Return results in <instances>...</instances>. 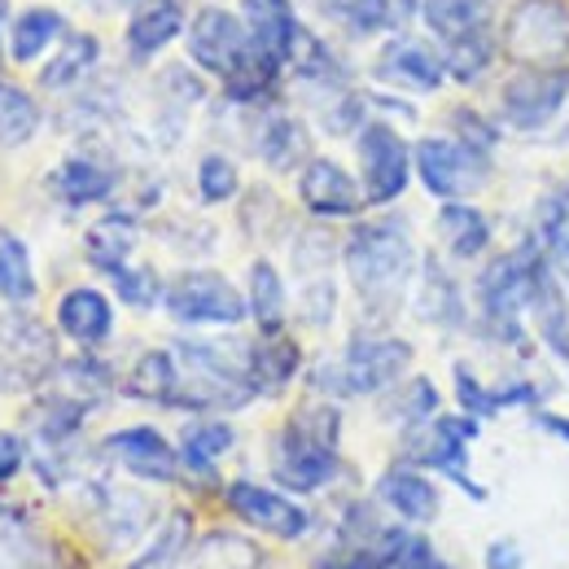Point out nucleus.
<instances>
[{
    "mask_svg": "<svg viewBox=\"0 0 569 569\" xmlns=\"http://www.w3.org/2000/svg\"><path fill=\"white\" fill-rule=\"evenodd\" d=\"M347 277L356 281L359 298L377 311L395 307L403 298V289L412 281L417 268V250H412V232L403 219H372L359 223L347 237Z\"/></svg>",
    "mask_w": 569,
    "mask_h": 569,
    "instance_id": "1",
    "label": "nucleus"
},
{
    "mask_svg": "<svg viewBox=\"0 0 569 569\" xmlns=\"http://www.w3.org/2000/svg\"><path fill=\"white\" fill-rule=\"evenodd\" d=\"M176 359H180L176 408L237 412L259 395L250 381V347L246 342H180Z\"/></svg>",
    "mask_w": 569,
    "mask_h": 569,
    "instance_id": "2",
    "label": "nucleus"
},
{
    "mask_svg": "<svg viewBox=\"0 0 569 569\" xmlns=\"http://www.w3.org/2000/svg\"><path fill=\"white\" fill-rule=\"evenodd\" d=\"M338 438L342 417L333 403H311L293 412V421L277 438V482L289 491H320L338 473Z\"/></svg>",
    "mask_w": 569,
    "mask_h": 569,
    "instance_id": "3",
    "label": "nucleus"
},
{
    "mask_svg": "<svg viewBox=\"0 0 569 569\" xmlns=\"http://www.w3.org/2000/svg\"><path fill=\"white\" fill-rule=\"evenodd\" d=\"M412 363V347L403 338H377V333H359L347 342L342 359L333 363H320L311 372V386L316 390H329L338 399L347 395H381L390 390Z\"/></svg>",
    "mask_w": 569,
    "mask_h": 569,
    "instance_id": "4",
    "label": "nucleus"
},
{
    "mask_svg": "<svg viewBox=\"0 0 569 569\" xmlns=\"http://www.w3.org/2000/svg\"><path fill=\"white\" fill-rule=\"evenodd\" d=\"M539 254V237H530L521 250L499 254L482 268L478 277V311H482V329L503 342L517 347L521 342V316L530 311V268Z\"/></svg>",
    "mask_w": 569,
    "mask_h": 569,
    "instance_id": "5",
    "label": "nucleus"
},
{
    "mask_svg": "<svg viewBox=\"0 0 569 569\" xmlns=\"http://www.w3.org/2000/svg\"><path fill=\"white\" fill-rule=\"evenodd\" d=\"M503 49L521 67H561L569 58V9L561 0H517L503 22Z\"/></svg>",
    "mask_w": 569,
    "mask_h": 569,
    "instance_id": "6",
    "label": "nucleus"
},
{
    "mask_svg": "<svg viewBox=\"0 0 569 569\" xmlns=\"http://www.w3.org/2000/svg\"><path fill=\"white\" fill-rule=\"evenodd\" d=\"M482 433V421L460 412V417H433L426 426H412L408 438V456L417 465H426L433 473L451 478L469 499H487V491L469 478V442Z\"/></svg>",
    "mask_w": 569,
    "mask_h": 569,
    "instance_id": "7",
    "label": "nucleus"
},
{
    "mask_svg": "<svg viewBox=\"0 0 569 569\" xmlns=\"http://www.w3.org/2000/svg\"><path fill=\"white\" fill-rule=\"evenodd\" d=\"M412 162H417L421 184H426L438 202H460L491 171V153L456 141V137H426V141L412 149Z\"/></svg>",
    "mask_w": 569,
    "mask_h": 569,
    "instance_id": "8",
    "label": "nucleus"
},
{
    "mask_svg": "<svg viewBox=\"0 0 569 569\" xmlns=\"http://www.w3.org/2000/svg\"><path fill=\"white\" fill-rule=\"evenodd\" d=\"M569 101V67H521L508 74L499 92L503 123L517 132H539L548 128L561 106Z\"/></svg>",
    "mask_w": 569,
    "mask_h": 569,
    "instance_id": "9",
    "label": "nucleus"
},
{
    "mask_svg": "<svg viewBox=\"0 0 569 569\" xmlns=\"http://www.w3.org/2000/svg\"><path fill=\"white\" fill-rule=\"evenodd\" d=\"M162 307L180 325H241L250 316L246 293L219 272H180L162 289Z\"/></svg>",
    "mask_w": 569,
    "mask_h": 569,
    "instance_id": "10",
    "label": "nucleus"
},
{
    "mask_svg": "<svg viewBox=\"0 0 569 569\" xmlns=\"http://www.w3.org/2000/svg\"><path fill=\"white\" fill-rule=\"evenodd\" d=\"M359 167H363V198L372 207L395 202L412 176V149L390 123H363L359 132Z\"/></svg>",
    "mask_w": 569,
    "mask_h": 569,
    "instance_id": "11",
    "label": "nucleus"
},
{
    "mask_svg": "<svg viewBox=\"0 0 569 569\" xmlns=\"http://www.w3.org/2000/svg\"><path fill=\"white\" fill-rule=\"evenodd\" d=\"M250 53V27L246 18H237L232 9H219V4H207L198 9V18L189 22V58L211 74L237 71V62Z\"/></svg>",
    "mask_w": 569,
    "mask_h": 569,
    "instance_id": "12",
    "label": "nucleus"
},
{
    "mask_svg": "<svg viewBox=\"0 0 569 569\" xmlns=\"http://www.w3.org/2000/svg\"><path fill=\"white\" fill-rule=\"evenodd\" d=\"M58 363L53 351V338L40 320H27V316H13L4 320L0 329V368H4V386L9 390H31L40 386Z\"/></svg>",
    "mask_w": 569,
    "mask_h": 569,
    "instance_id": "13",
    "label": "nucleus"
},
{
    "mask_svg": "<svg viewBox=\"0 0 569 569\" xmlns=\"http://www.w3.org/2000/svg\"><path fill=\"white\" fill-rule=\"evenodd\" d=\"M106 456L119 460L132 478H144V482H176L180 478V451L149 426L110 433L106 438Z\"/></svg>",
    "mask_w": 569,
    "mask_h": 569,
    "instance_id": "14",
    "label": "nucleus"
},
{
    "mask_svg": "<svg viewBox=\"0 0 569 569\" xmlns=\"http://www.w3.org/2000/svg\"><path fill=\"white\" fill-rule=\"evenodd\" d=\"M228 508L241 517V521H250V526H259V530H268V535H277V539H302L307 535V526H311V517H307V508H298L293 499L277 496V491H268V487H259V482H232L228 491Z\"/></svg>",
    "mask_w": 569,
    "mask_h": 569,
    "instance_id": "15",
    "label": "nucleus"
},
{
    "mask_svg": "<svg viewBox=\"0 0 569 569\" xmlns=\"http://www.w3.org/2000/svg\"><path fill=\"white\" fill-rule=\"evenodd\" d=\"M530 316H535V329L548 342V351L569 359V302L561 289V272L552 268L543 241H539V254L530 268Z\"/></svg>",
    "mask_w": 569,
    "mask_h": 569,
    "instance_id": "16",
    "label": "nucleus"
},
{
    "mask_svg": "<svg viewBox=\"0 0 569 569\" xmlns=\"http://www.w3.org/2000/svg\"><path fill=\"white\" fill-rule=\"evenodd\" d=\"M298 198H302V207L311 214H320V219H347V214H356L368 198L359 193V184L338 167V162H329V158H311L307 167H302V176H298Z\"/></svg>",
    "mask_w": 569,
    "mask_h": 569,
    "instance_id": "17",
    "label": "nucleus"
},
{
    "mask_svg": "<svg viewBox=\"0 0 569 569\" xmlns=\"http://www.w3.org/2000/svg\"><path fill=\"white\" fill-rule=\"evenodd\" d=\"M377 79L395 83V88H408V92H433L442 88L447 79V62L442 53H433L426 40H412V36H399L381 49L377 58Z\"/></svg>",
    "mask_w": 569,
    "mask_h": 569,
    "instance_id": "18",
    "label": "nucleus"
},
{
    "mask_svg": "<svg viewBox=\"0 0 569 569\" xmlns=\"http://www.w3.org/2000/svg\"><path fill=\"white\" fill-rule=\"evenodd\" d=\"M241 18L250 27V40L263 44L277 62L289 67L293 44L302 36V22L293 13V0H241Z\"/></svg>",
    "mask_w": 569,
    "mask_h": 569,
    "instance_id": "19",
    "label": "nucleus"
},
{
    "mask_svg": "<svg viewBox=\"0 0 569 569\" xmlns=\"http://www.w3.org/2000/svg\"><path fill=\"white\" fill-rule=\"evenodd\" d=\"M53 193L67 202V207H92V202H106L119 184V171L101 158H88V153H74L67 158L58 171H53Z\"/></svg>",
    "mask_w": 569,
    "mask_h": 569,
    "instance_id": "20",
    "label": "nucleus"
},
{
    "mask_svg": "<svg viewBox=\"0 0 569 569\" xmlns=\"http://www.w3.org/2000/svg\"><path fill=\"white\" fill-rule=\"evenodd\" d=\"M268 557L259 543H250L246 535H232V530H211L202 535L198 543H189L180 552L176 569H263Z\"/></svg>",
    "mask_w": 569,
    "mask_h": 569,
    "instance_id": "21",
    "label": "nucleus"
},
{
    "mask_svg": "<svg viewBox=\"0 0 569 569\" xmlns=\"http://www.w3.org/2000/svg\"><path fill=\"white\" fill-rule=\"evenodd\" d=\"M58 325H62V333L74 338V342H83V347H97V342H106L110 338V329H114V311H110V298L101 293V289H71L62 302H58Z\"/></svg>",
    "mask_w": 569,
    "mask_h": 569,
    "instance_id": "22",
    "label": "nucleus"
},
{
    "mask_svg": "<svg viewBox=\"0 0 569 569\" xmlns=\"http://www.w3.org/2000/svg\"><path fill=\"white\" fill-rule=\"evenodd\" d=\"M180 31H184V4L180 0H149L128 22V53L144 62L158 49H167Z\"/></svg>",
    "mask_w": 569,
    "mask_h": 569,
    "instance_id": "23",
    "label": "nucleus"
},
{
    "mask_svg": "<svg viewBox=\"0 0 569 569\" xmlns=\"http://www.w3.org/2000/svg\"><path fill=\"white\" fill-rule=\"evenodd\" d=\"M377 496L386 499L403 521H417V526H426L438 517V487L429 482L426 473H417V469H408V465H395V469H386L381 473V482H377Z\"/></svg>",
    "mask_w": 569,
    "mask_h": 569,
    "instance_id": "24",
    "label": "nucleus"
},
{
    "mask_svg": "<svg viewBox=\"0 0 569 569\" xmlns=\"http://www.w3.org/2000/svg\"><path fill=\"white\" fill-rule=\"evenodd\" d=\"M496 4L499 0H421V13H426V27L442 44H456L465 36L491 31Z\"/></svg>",
    "mask_w": 569,
    "mask_h": 569,
    "instance_id": "25",
    "label": "nucleus"
},
{
    "mask_svg": "<svg viewBox=\"0 0 569 569\" xmlns=\"http://www.w3.org/2000/svg\"><path fill=\"white\" fill-rule=\"evenodd\" d=\"M302 363V351L284 333H263V342L250 347V381L259 395H281Z\"/></svg>",
    "mask_w": 569,
    "mask_h": 569,
    "instance_id": "26",
    "label": "nucleus"
},
{
    "mask_svg": "<svg viewBox=\"0 0 569 569\" xmlns=\"http://www.w3.org/2000/svg\"><path fill=\"white\" fill-rule=\"evenodd\" d=\"M83 250H88V263L92 268H101V272L114 277L119 268H128V254L137 250V223L128 214H106L101 223L88 228Z\"/></svg>",
    "mask_w": 569,
    "mask_h": 569,
    "instance_id": "27",
    "label": "nucleus"
},
{
    "mask_svg": "<svg viewBox=\"0 0 569 569\" xmlns=\"http://www.w3.org/2000/svg\"><path fill=\"white\" fill-rule=\"evenodd\" d=\"M128 395H137L144 403H162V408H176V395H180V359L176 351H144L128 377Z\"/></svg>",
    "mask_w": 569,
    "mask_h": 569,
    "instance_id": "28",
    "label": "nucleus"
},
{
    "mask_svg": "<svg viewBox=\"0 0 569 569\" xmlns=\"http://www.w3.org/2000/svg\"><path fill=\"white\" fill-rule=\"evenodd\" d=\"M438 237L447 241V250L456 259H478L491 241V223L478 207H465V202H442L438 211Z\"/></svg>",
    "mask_w": 569,
    "mask_h": 569,
    "instance_id": "29",
    "label": "nucleus"
},
{
    "mask_svg": "<svg viewBox=\"0 0 569 569\" xmlns=\"http://www.w3.org/2000/svg\"><path fill=\"white\" fill-rule=\"evenodd\" d=\"M62 31H67V18H62L58 9H27V13H18L13 27H9V58H13V62H31V58H40Z\"/></svg>",
    "mask_w": 569,
    "mask_h": 569,
    "instance_id": "30",
    "label": "nucleus"
},
{
    "mask_svg": "<svg viewBox=\"0 0 569 569\" xmlns=\"http://www.w3.org/2000/svg\"><path fill=\"white\" fill-rule=\"evenodd\" d=\"M417 307H421V316H426L429 325H442V329H460V325H465V298H460L456 281L442 272L438 259H429L426 263Z\"/></svg>",
    "mask_w": 569,
    "mask_h": 569,
    "instance_id": "31",
    "label": "nucleus"
},
{
    "mask_svg": "<svg viewBox=\"0 0 569 569\" xmlns=\"http://www.w3.org/2000/svg\"><path fill=\"white\" fill-rule=\"evenodd\" d=\"M232 442H237L232 426H223V421H193V426H184V433H180V460H184L193 473L211 478L214 460L228 456Z\"/></svg>",
    "mask_w": 569,
    "mask_h": 569,
    "instance_id": "32",
    "label": "nucleus"
},
{
    "mask_svg": "<svg viewBox=\"0 0 569 569\" xmlns=\"http://www.w3.org/2000/svg\"><path fill=\"white\" fill-rule=\"evenodd\" d=\"M539 241H543L552 268L561 272V281L569 284V180L539 202Z\"/></svg>",
    "mask_w": 569,
    "mask_h": 569,
    "instance_id": "33",
    "label": "nucleus"
},
{
    "mask_svg": "<svg viewBox=\"0 0 569 569\" xmlns=\"http://www.w3.org/2000/svg\"><path fill=\"white\" fill-rule=\"evenodd\" d=\"M259 158L272 167V171H293L302 158H307V128L298 119H268L263 132H259Z\"/></svg>",
    "mask_w": 569,
    "mask_h": 569,
    "instance_id": "34",
    "label": "nucleus"
},
{
    "mask_svg": "<svg viewBox=\"0 0 569 569\" xmlns=\"http://www.w3.org/2000/svg\"><path fill=\"white\" fill-rule=\"evenodd\" d=\"M250 316L259 320V329L263 333H281L284 325V281L281 272L268 263V259H259L254 268H250Z\"/></svg>",
    "mask_w": 569,
    "mask_h": 569,
    "instance_id": "35",
    "label": "nucleus"
},
{
    "mask_svg": "<svg viewBox=\"0 0 569 569\" xmlns=\"http://www.w3.org/2000/svg\"><path fill=\"white\" fill-rule=\"evenodd\" d=\"M40 132V106L18 83H0V144H27Z\"/></svg>",
    "mask_w": 569,
    "mask_h": 569,
    "instance_id": "36",
    "label": "nucleus"
},
{
    "mask_svg": "<svg viewBox=\"0 0 569 569\" xmlns=\"http://www.w3.org/2000/svg\"><path fill=\"white\" fill-rule=\"evenodd\" d=\"M97 53H101V40L97 36H71L53 53V62L40 71V83L44 88H71V83H79L83 74L97 67Z\"/></svg>",
    "mask_w": 569,
    "mask_h": 569,
    "instance_id": "37",
    "label": "nucleus"
},
{
    "mask_svg": "<svg viewBox=\"0 0 569 569\" xmlns=\"http://www.w3.org/2000/svg\"><path fill=\"white\" fill-rule=\"evenodd\" d=\"M0 298H9V302H31L36 298L31 254L9 228H0Z\"/></svg>",
    "mask_w": 569,
    "mask_h": 569,
    "instance_id": "38",
    "label": "nucleus"
},
{
    "mask_svg": "<svg viewBox=\"0 0 569 569\" xmlns=\"http://www.w3.org/2000/svg\"><path fill=\"white\" fill-rule=\"evenodd\" d=\"M442 62H447V74H451V79H460V83H473V79H482V74H487V67L496 62V36H491V31L465 36V40L447 44Z\"/></svg>",
    "mask_w": 569,
    "mask_h": 569,
    "instance_id": "39",
    "label": "nucleus"
},
{
    "mask_svg": "<svg viewBox=\"0 0 569 569\" xmlns=\"http://www.w3.org/2000/svg\"><path fill=\"white\" fill-rule=\"evenodd\" d=\"M184 548H189V512H171V517L158 526L153 543H149L128 569H176Z\"/></svg>",
    "mask_w": 569,
    "mask_h": 569,
    "instance_id": "40",
    "label": "nucleus"
},
{
    "mask_svg": "<svg viewBox=\"0 0 569 569\" xmlns=\"http://www.w3.org/2000/svg\"><path fill=\"white\" fill-rule=\"evenodd\" d=\"M106 530H110V543H132L137 535L144 530V521H149V503L141 496H132V491H119V496H106Z\"/></svg>",
    "mask_w": 569,
    "mask_h": 569,
    "instance_id": "41",
    "label": "nucleus"
},
{
    "mask_svg": "<svg viewBox=\"0 0 569 569\" xmlns=\"http://www.w3.org/2000/svg\"><path fill=\"white\" fill-rule=\"evenodd\" d=\"M237 189H241V176H237V167H232V158H223V153H207L202 162H198V193H202V202H228V198H237Z\"/></svg>",
    "mask_w": 569,
    "mask_h": 569,
    "instance_id": "42",
    "label": "nucleus"
},
{
    "mask_svg": "<svg viewBox=\"0 0 569 569\" xmlns=\"http://www.w3.org/2000/svg\"><path fill=\"white\" fill-rule=\"evenodd\" d=\"M386 569H451V566L438 561V552L429 548V539L412 535V530H390Z\"/></svg>",
    "mask_w": 569,
    "mask_h": 569,
    "instance_id": "43",
    "label": "nucleus"
},
{
    "mask_svg": "<svg viewBox=\"0 0 569 569\" xmlns=\"http://www.w3.org/2000/svg\"><path fill=\"white\" fill-rule=\"evenodd\" d=\"M62 381H67V395L83 399L88 408L110 390V372L97 359H71V363H62Z\"/></svg>",
    "mask_w": 569,
    "mask_h": 569,
    "instance_id": "44",
    "label": "nucleus"
},
{
    "mask_svg": "<svg viewBox=\"0 0 569 569\" xmlns=\"http://www.w3.org/2000/svg\"><path fill=\"white\" fill-rule=\"evenodd\" d=\"M456 399H460V408H465L469 417H478V421H487V417H499V412H503V408H499V395L473 377L469 363H456Z\"/></svg>",
    "mask_w": 569,
    "mask_h": 569,
    "instance_id": "45",
    "label": "nucleus"
},
{
    "mask_svg": "<svg viewBox=\"0 0 569 569\" xmlns=\"http://www.w3.org/2000/svg\"><path fill=\"white\" fill-rule=\"evenodd\" d=\"M342 18L351 22L356 36H381L399 22V9H395V0H351L342 9Z\"/></svg>",
    "mask_w": 569,
    "mask_h": 569,
    "instance_id": "46",
    "label": "nucleus"
},
{
    "mask_svg": "<svg viewBox=\"0 0 569 569\" xmlns=\"http://www.w3.org/2000/svg\"><path fill=\"white\" fill-rule=\"evenodd\" d=\"M395 417L408 421V426H426V421H433V417H438V390L429 386L426 377H412L408 390H403L399 403H395Z\"/></svg>",
    "mask_w": 569,
    "mask_h": 569,
    "instance_id": "47",
    "label": "nucleus"
},
{
    "mask_svg": "<svg viewBox=\"0 0 569 569\" xmlns=\"http://www.w3.org/2000/svg\"><path fill=\"white\" fill-rule=\"evenodd\" d=\"M298 307H302V320H307V325H316V329L329 325V320H333V307H338V289H333V281H329L325 272H320V277H307V281H302V302H298Z\"/></svg>",
    "mask_w": 569,
    "mask_h": 569,
    "instance_id": "48",
    "label": "nucleus"
},
{
    "mask_svg": "<svg viewBox=\"0 0 569 569\" xmlns=\"http://www.w3.org/2000/svg\"><path fill=\"white\" fill-rule=\"evenodd\" d=\"M114 289L128 307H153L162 298V284L153 277V268H119L114 272Z\"/></svg>",
    "mask_w": 569,
    "mask_h": 569,
    "instance_id": "49",
    "label": "nucleus"
},
{
    "mask_svg": "<svg viewBox=\"0 0 569 569\" xmlns=\"http://www.w3.org/2000/svg\"><path fill=\"white\" fill-rule=\"evenodd\" d=\"M451 123H456V141L473 144V149H482V153H491L499 141V132L478 114V110H469V106H460V110H451Z\"/></svg>",
    "mask_w": 569,
    "mask_h": 569,
    "instance_id": "50",
    "label": "nucleus"
},
{
    "mask_svg": "<svg viewBox=\"0 0 569 569\" xmlns=\"http://www.w3.org/2000/svg\"><path fill=\"white\" fill-rule=\"evenodd\" d=\"M521 566H526L521 543H512V539H496V543L487 548V569H521Z\"/></svg>",
    "mask_w": 569,
    "mask_h": 569,
    "instance_id": "51",
    "label": "nucleus"
},
{
    "mask_svg": "<svg viewBox=\"0 0 569 569\" xmlns=\"http://www.w3.org/2000/svg\"><path fill=\"white\" fill-rule=\"evenodd\" d=\"M22 469V442L13 433H0V482H9Z\"/></svg>",
    "mask_w": 569,
    "mask_h": 569,
    "instance_id": "52",
    "label": "nucleus"
},
{
    "mask_svg": "<svg viewBox=\"0 0 569 569\" xmlns=\"http://www.w3.org/2000/svg\"><path fill=\"white\" fill-rule=\"evenodd\" d=\"M535 426L548 429V433H557V438H566L569 442V417H561V412H539V417H535Z\"/></svg>",
    "mask_w": 569,
    "mask_h": 569,
    "instance_id": "53",
    "label": "nucleus"
},
{
    "mask_svg": "<svg viewBox=\"0 0 569 569\" xmlns=\"http://www.w3.org/2000/svg\"><path fill=\"white\" fill-rule=\"evenodd\" d=\"M22 561H31V557H22V552H13V548L0 543V569H22Z\"/></svg>",
    "mask_w": 569,
    "mask_h": 569,
    "instance_id": "54",
    "label": "nucleus"
},
{
    "mask_svg": "<svg viewBox=\"0 0 569 569\" xmlns=\"http://www.w3.org/2000/svg\"><path fill=\"white\" fill-rule=\"evenodd\" d=\"M329 4H333V9H338V13H342V9H347V4H351V0H329Z\"/></svg>",
    "mask_w": 569,
    "mask_h": 569,
    "instance_id": "55",
    "label": "nucleus"
}]
</instances>
